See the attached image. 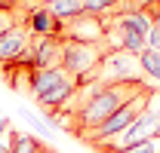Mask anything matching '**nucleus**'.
Wrapping results in <instances>:
<instances>
[{"label": "nucleus", "instance_id": "20e7f679", "mask_svg": "<svg viewBox=\"0 0 160 153\" xmlns=\"http://www.w3.org/2000/svg\"><path fill=\"white\" fill-rule=\"evenodd\" d=\"M151 98H154V89L139 92L132 101H126L123 107H117V110L108 116L105 123H99V126H96V129H89V132H83V135H80V141H83V144H89V147H102L105 141H111L114 135L123 132V129H126V126H129V123H132V119H136L148 104H151Z\"/></svg>", "mask_w": 160, "mask_h": 153}, {"label": "nucleus", "instance_id": "9d476101", "mask_svg": "<svg viewBox=\"0 0 160 153\" xmlns=\"http://www.w3.org/2000/svg\"><path fill=\"white\" fill-rule=\"evenodd\" d=\"M9 153H56V150H49L37 135L9 132Z\"/></svg>", "mask_w": 160, "mask_h": 153}, {"label": "nucleus", "instance_id": "f257e3e1", "mask_svg": "<svg viewBox=\"0 0 160 153\" xmlns=\"http://www.w3.org/2000/svg\"><path fill=\"white\" fill-rule=\"evenodd\" d=\"M148 89V83H142V80H129V83H114V86H102L96 95L89 98V101H83V107H80L77 114H71V126H68V132L71 135H83L89 132V129H96L99 123H105L108 116L114 114L117 107H123L126 101H132V98L145 92ZM49 119H68L65 114H52ZM46 119V123H49Z\"/></svg>", "mask_w": 160, "mask_h": 153}, {"label": "nucleus", "instance_id": "9b49d317", "mask_svg": "<svg viewBox=\"0 0 160 153\" xmlns=\"http://www.w3.org/2000/svg\"><path fill=\"white\" fill-rule=\"evenodd\" d=\"M43 6H46L62 25H68V21H74V19L83 16V0H46Z\"/></svg>", "mask_w": 160, "mask_h": 153}, {"label": "nucleus", "instance_id": "2eb2a0df", "mask_svg": "<svg viewBox=\"0 0 160 153\" xmlns=\"http://www.w3.org/2000/svg\"><path fill=\"white\" fill-rule=\"evenodd\" d=\"M19 25V16L9 9V6H0V34H6L9 28H16Z\"/></svg>", "mask_w": 160, "mask_h": 153}, {"label": "nucleus", "instance_id": "ddd939ff", "mask_svg": "<svg viewBox=\"0 0 160 153\" xmlns=\"http://www.w3.org/2000/svg\"><path fill=\"white\" fill-rule=\"evenodd\" d=\"M120 0H83V12L86 16H96V19H102V16H114V6H117Z\"/></svg>", "mask_w": 160, "mask_h": 153}, {"label": "nucleus", "instance_id": "f8f14e48", "mask_svg": "<svg viewBox=\"0 0 160 153\" xmlns=\"http://www.w3.org/2000/svg\"><path fill=\"white\" fill-rule=\"evenodd\" d=\"M139 67H142V76H145V80L160 83V49L145 46V49L139 52Z\"/></svg>", "mask_w": 160, "mask_h": 153}, {"label": "nucleus", "instance_id": "39448f33", "mask_svg": "<svg viewBox=\"0 0 160 153\" xmlns=\"http://www.w3.org/2000/svg\"><path fill=\"white\" fill-rule=\"evenodd\" d=\"M89 80H99L105 86L129 83V80H142V83H145L142 67H139V55H136V52H126V49H108Z\"/></svg>", "mask_w": 160, "mask_h": 153}, {"label": "nucleus", "instance_id": "a211bd4d", "mask_svg": "<svg viewBox=\"0 0 160 153\" xmlns=\"http://www.w3.org/2000/svg\"><path fill=\"white\" fill-rule=\"evenodd\" d=\"M0 153H9V141H0Z\"/></svg>", "mask_w": 160, "mask_h": 153}, {"label": "nucleus", "instance_id": "4468645a", "mask_svg": "<svg viewBox=\"0 0 160 153\" xmlns=\"http://www.w3.org/2000/svg\"><path fill=\"white\" fill-rule=\"evenodd\" d=\"M114 153H160V138H148V141H139L132 147H123V150H114Z\"/></svg>", "mask_w": 160, "mask_h": 153}, {"label": "nucleus", "instance_id": "dca6fc26", "mask_svg": "<svg viewBox=\"0 0 160 153\" xmlns=\"http://www.w3.org/2000/svg\"><path fill=\"white\" fill-rule=\"evenodd\" d=\"M22 114H25V123H28V126H31L34 132H40V135H49V123H43L40 116H34L31 110H25V107H22Z\"/></svg>", "mask_w": 160, "mask_h": 153}, {"label": "nucleus", "instance_id": "6e6552de", "mask_svg": "<svg viewBox=\"0 0 160 153\" xmlns=\"http://www.w3.org/2000/svg\"><path fill=\"white\" fill-rule=\"evenodd\" d=\"M62 49H65V37H34L31 40V67L34 71L59 67Z\"/></svg>", "mask_w": 160, "mask_h": 153}, {"label": "nucleus", "instance_id": "1a4fd4ad", "mask_svg": "<svg viewBox=\"0 0 160 153\" xmlns=\"http://www.w3.org/2000/svg\"><path fill=\"white\" fill-rule=\"evenodd\" d=\"M28 31H31V37H62V31H65V25H62L46 6H34L25 21H22Z\"/></svg>", "mask_w": 160, "mask_h": 153}, {"label": "nucleus", "instance_id": "0eeeda50", "mask_svg": "<svg viewBox=\"0 0 160 153\" xmlns=\"http://www.w3.org/2000/svg\"><path fill=\"white\" fill-rule=\"evenodd\" d=\"M31 31L22 21L0 34V64H31Z\"/></svg>", "mask_w": 160, "mask_h": 153}, {"label": "nucleus", "instance_id": "f3484780", "mask_svg": "<svg viewBox=\"0 0 160 153\" xmlns=\"http://www.w3.org/2000/svg\"><path fill=\"white\" fill-rule=\"evenodd\" d=\"M9 132H12V129H9V119H6V116L0 114V141H3V138H6Z\"/></svg>", "mask_w": 160, "mask_h": 153}, {"label": "nucleus", "instance_id": "f03ea898", "mask_svg": "<svg viewBox=\"0 0 160 153\" xmlns=\"http://www.w3.org/2000/svg\"><path fill=\"white\" fill-rule=\"evenodd\" d=\"M77 86H80V80L71 76L62 64L28 74V92L37 101V107L43 110V116H52L56 110H62L71 101V95L77 92Z\"/></svg>", "mask_w": 160, "mask_h": 153}, {"label": "nucleus", "instance_id": "7ed1b4c3", "mask_svg": "<svg viewBox=\"0 0 160 153\" xmlns=\"http://www.w3.org/2000/svg\"><path fill=\"white\" fill-rule=\"evenodd\" d=\"M154 28V19L145 9H129V12H114L105 19V46L108 49H126L136 52L148 46V34Z\"/></svg>", "mask_w": 160, "mask_h": 153}, {"label": "nucleus", "instance_id": "423d86ee", "mask_svg": "<svg viewBox=\"0 0 160 153\" xmlns=\"http://www.w3.org/2000/svg\"><path fill=\"white\" fill-rule=\"evenodd\" d=\"M108 52L105 43H80V40H65V49H62V67L71 76H77L80 83L89 80L92 71L99 67L102 55Z\"/></svg>", "mask_w": 160, "mask_h": 153}, {"label": "nucleus", "instance_id": "6ab92c4d", "mask_svg": "<svg viewBox=\"0 0 160 153\" xmlns=\"http://www.w3.org/2000/svg\"><path fill=\"white\" fill-rule=\"evenodd\" d=\"M154 25H157V28H160V16H157V19H154Z\"/></svg>", "mask_w": 160, "mask_h": 153}]
</instances>
